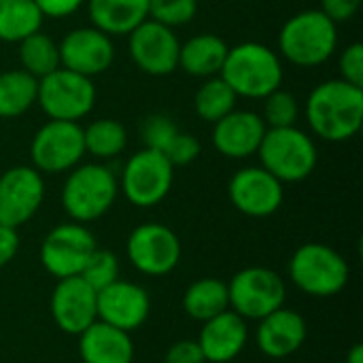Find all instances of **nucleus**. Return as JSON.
<instances>
[{
	"label": "nucleus",
	"instance_id": "31",
	"mask_svg": "<svg viewBox=\"0 0 363 363\" xmlns=\"http://www.w3.org/2000/svg\"><path fill=\"white\" fill-rule=\"evenodd\" d=\"M262 100H264V111L259 115H262L266 128L296 125V121L300 117V102L291 91L279 87Z\"/></svg>",
	"mask_w": 363,
	"mask_h": 363
},
{
	"label": "nucleus",
	"instance_id": "32",
	"mask_svg": "<svg viewBox=\"0 0 363 363\" xmlns=\"http://www.w3.org/2000/svg\"><path fill=\"white\" fill-rule=\"evenodd\" d=\"M89 287H94L96 291L108 287L111 283H115L119 279V259L113 251L106 249H96L91 253V257L87 259V264L83 266L81 274H79Z\"/></svg>",
	"mask_w": 363,
	"mask_h": 363
},
{
	"label": "nucleus",
	"instance_id": "21",
	"mask_svg": "<svg viewBox=\"0 0 363 363\" xmlns=\"http://www.w3.org/2000/svg\"><path fill=\"white\" fill-rule=\"evenodd\" d=\"M249 342L247 321L234 311H223L221 315L202 323L198 345L206 363L234 362Z\"/></svg>",
	"mask_w": 363,
	"mask_h": 363
},
{
	"label": "nucleus",
	"instance_id": "10",
	"mask_svg": "<svg viewBox=\"0 0 363 363\" xmlns=\"http://www.w3.org/2000/svg\"><path fill=\"white\" fill-rule=\"evenodd\" d=\"M85 157L83 128L77 121L49 119L43 123L30 143L32 168L40 174H64L79 166Z\"/></svg>",
	"mask_w": 363,
	"mask_h": 363
},
{
	"label": "nucleus",
	"instance_id": "23",
	"mask_svg": "<svg viewBox=\"0 0 363 363\" xmlns=\"http://www.w3.org/2000/svg\"><path fill=\"white\" fill-rule=\"evenodd\" d=\"M91 26L113 36H128L149 19V0H85Z\"/></svg>",
	"mask_w": 363,
	"mask_h": 363
},
{
	"label": "nucleus",
	"instance_id": "17",
	"mask_svg": "<svg viewBox=\"0 0 363 363\" xmlns=\"http://www.w3.org/2000/svg\"><path fill=\"white\" fill-rule=\"evenodd\" d=\"M98 291L89 287L81 277L60 279L51 291L49 311L53 323L68 336H79L94 321H98L96 306Z\"/></svg>",
	"mask_w": 363,
	"mask_h": 363
},
{
	"label": "nucleus",
	"instance_id": "2",
	"mask_svg": "<svg viewBox=\"0 0 363 363\" xmlns=\"http://www.w3.org/2000/svg\"><path fill=\"white\" fill-rule=\"evenodd\" d=\"M219 77L238 98L262 100L283 85L285 68L281 55L268 45L247 40L228 49Z\"/></svg>",
	"mask_w": 363,
	"mask_h": 363
},
{
	"label": "nucleus",
	"instance_id": "11",
	"mask_svg": "<svg viewBox=\"0 0 363 363\" xmlns=\"http://www.w3.org/2000/svg\"><path fill=\"white\" fill-rule=\"evenodd\" d=\"M98 249L96 236L85 223L68 221L51 228L43 238L38 257L53 279L79 277L91 253Z\"/></svg>",
	"mask_w": 363,
	"mask_h": 363
},
{
	"label": "nucleus",
	"instance_id": "18",
	"mask_svg": "<svg viewBox=\"0 0 363 363\" xmlns=\"http://www.w3.org/2000/svg\"><path fill=\"white\" fill-rule=\"evenodd\" d=\"M96 306H98V321H104L128 334L138 330L151 315L149 291L138 283L121 281V279L98 291Z\"/></svg>",
	"mask_w": 363,
	"mask_h": 363
},
{
	"label": "nucleus",
	"instance_id": "30",
	"mask_svg": "<svg viewBox=\"0 0 363 363\" xmlns=\"http://www.w3.org/2000/svg\"><path fill=\"white\" fill-rule=\"evenodd\" d=\"M236 102L238 96L219 74L204 79L194 96V108L198 117L206 123H215L228 113H232L236 108Z\"/></svg>",
	"mask_w": 363,
	"mask_h": 363
},
{
	"label": "nucleus",
	"instance_id": "28",
	"mask_svg": "<svg viewBox=\"0 0 363 363\" xmlns=\"http://www.w3.org/2000/svg\"><path fill=\"white\" fill-rule=\"evenodd\" d=\"M83 143H85V153H89L100 162H108L125 151L128 132L121 121L102 117L91 121L87 128H83Z\"/></svg>",
	"mask_w": 363,
	"mask_h": 363
},
{
	"label": "nucleus",
	"instance_id": "33",
	"mask_svg": "<svg viewBox=\"0 0 363 363\" xmlns=\"http://www.w3.org/2000/svg\"><path fill=\"white\" fill-rule=\"evenodd\" d=\"M196 15L198 0H149V19L172 30L187 26Z\"/></svg>",
	"mask_w": 363,
	"mask_h": 363
},
{
	"label": "nucleus",
	"instance_id": "12",
	"mask_svg": "<svg viewBox=\"0 0 363 363\" xmlns=\"http://www.w3.org/2000/svg\"><path fill=\"white\" fill-rule=\"evenodd\" d=\"M130 264L145 277H166L181 264L183 247L177 232L164 223L136 225L125 242Z\"/></svg>",
	"mask_w": 363,
	"mask_h": 363
},
{
	"label": "nucleus",
	"instance_id": "8",
	"mask_svg": "<svg viewBox=\"0 0 363 363\" xmlns=\"http://www.w3.org/2000/svg\"><path fill=\"white\" fill-rule=\"evenodd\" d=\"M230 311L245 321H259L277 308L285 306L287 287L279 272L264 266L238 270L228 283Z\"/></svg>",
	"mask_w": 363,
	"mask_h": 363
},
{
	"label": "nucleus",
	"instance_id": "37",
	"mask_svg": "<svg viewBox=\"0 0 363 363\" xmlns=\"http://www.w3.org/2000/svg\"><path fill=\"white\" fill-rule=\"evenodd\" d=\"M164 363H206L198 340H179L166 351Z\"/></svg>",
	"mask_w": 363,
	"mask_h": 363
},
{
	"label": "nucleus",
	"instance_id": "38",
	"mask_svg": "<svg viewBox=\"0 0 363 363\" xmlns=\"http://www.w3.org/2000/svg\"><path fill=\"white\" fill-rule=\"evenodd\" d=\"M362 9V0H321V11L334 21L345 23L351 21Z\"/></svg>",
	"mask_w": 363,
	"mask_h": 363
},
{
	"label": "nucleus",
	"instance_id": "41",
	"mask_svg": "<svg viewBox=\"0 0 363 363\" xmlns=\"http://www.w3.org/2000/svg\"><path fill=\"white\" fill-rule=\"evenodd\" d=\"M345 363H363V345L362 342H355V345L349 349Z\"/></svg>",
	"mask_w": 363,
	"mask_h": 363
},
{
	"label": "nucleus",
	"instance_id": "39",
	"mask_svg": "<svg viewBox=\"0 0 363 363\" xmlns=\"http://www.w3.org/2000/svg\"><path fill=\"white\" fill-rule=\"evenodd\" d=\"M34 4L38 6L43 17L66 19V17L74 15L85 4V0H34Z\"/></svg>",
	"mask_w": 363,
	"mask_h": 363
},
{
	"label": "nucleus",
	"instance_id": "4",
	"mask_svg": "<svg viewBox=\"0 0 363 363\" xmlns=\"http://www.w3.org/2000/svg\"><path fill=\"white\" fill-rule=\"evenodd\" d=\"M62 185V208L77 223L102 219L119 196V179L111 166L102 162L79 164L66 172Z\"/></svg>",
	"mask_w": 363,
	"mask_h": 363
},
{
	"label": "nucleus",
	"instance_id": "26",
	"mask_svg": "<svg viewBox=\"0 0 363 363\" xmlns=\"http://www.w3.org/2000/svg\"><path fill=\"white\" fill-rule=\"evenodd\" d=\"M38 96V79L21 68L0 72V119H17L26 115Z\"/></svg>",
	"mask_w": 363,
	"mask_h": 363
},
{
	"label": "nucleus",
	"instance_id": "15",
	"mask_svg": "<svg viewBox=\"0 0 363 363\" xmlns=\"http://www.w3.org/2000/svg\"><path fill=\"white\" fill-rule=\"evenodd\" d=\"M45 202V179L32 166L0 172V225H26Z\"/></svg>",
	"mask_w": 363,
	"mask_h": 363
},
{
	"label": "nucleus",
	"instance_id": "5",
	"mask_svg": "<svg viewBox=\"0 0 363 363\" xmlns=\"http://www.w3.org/2000/svg\"><path fill=\"white\" fill-rule=\"evenodd\" d=\"M255 155L259 157L262 168H266L283 185L306 181L319 162L317 143L298 125L268 128Z\"/></svg>",
	"mask_w": 363,
	"mask_h": 363
},
{
	"label": "nucleus",
	"instance_id": "13",
	"mask_svg": "<svg viewBox=\"0 0 363 363\" xmlns=\"http://www.w3.org/2000/svg\"><path fill=\"white\" fill-rule=\"evenodd\" d=\"M128 51L140 72L149 77H168L179 68L181 40L172 28L145 19L128 34Z\"/></svg>",
	"mask_w": 363,
	"mask_h": 363
},
{
	"label": "nucleus",
	"instance_id": "16",
	"mask_svg": "<svg viewBox=\"0 0 363 363\" xmlns=\"http://www.w3.org/2000/svg\"><path fill=\"white\" fill-rule=\"evenodd\" d=\"M60 66L94 79L106 72L115 62V43L108 34L94 26H81L68 30L57 43Z\"/></svg>",
	"mask_w": 363,
	"mask_h": 363
},
{
	"label": "nucleus",
	"instance_id": "25",
	"mask_svg": "<svg viewBox=\"0 0 363 363\" xmlns=\"http://www.w3.org/2000/svg\"><path fill=\"white\" fill-rule=\"evenodd\" d=\"M230 308L228 283L215 277L194 281L183 294V311L194 321H208Z\"/></svg>",
	"mask_w": 363,
	"mask_h": 363
},
{
	"label": "nucleus",
	"instance_id": "6",
	"mask_svg": "<svg viewBox=\"0 0 363 363\" xmlns=\"http://www.w3.org/2000/svg\"><path fill=\"white\" fill-rule=\"evenodd\" d=\"M287 270L291 283L311 298L338 296L351 277L347 259L334 247L323 242H306L298 247Z\"/></svg>",
	"mask_w": 363,
	"mask_h": 363
},
{
	"label": "nucleus",
	"instance_id": "1",
	"mask_svg": "<svg viewBox=\"0 0 363 363\" xmlns=\"http://www.w3.org/2000/svg\"><path fill=\"white\" fill-rule=\"evenodd\" d=\"M304 119L311 132L325 143H347L363 123V87L342 79H328L313 87L304 102Z\"/></svg>",
	"mask_w": 363,
	"mask_h": 363
},
{
	"label": "nucleus",
	"instance_id": "3",
	"mask_svg": "<svg viewBox=\"0 0 363 363\" xmlns=\"http://www.w3.org/2000/svg\"><path fill=\"white\" fill-rule=\"evenodd\" d=\"M338 49V23L321 9L291 15L279 32V55L298 68H317Z\"/></svg>",
	"mask_w": 363,
	"mask_h": 363
},
{
	"label": "nucleus",
	"instance_id": "22",
	"mask_svg": "<svg viewBox=\"0 0 363 363\" xmlns=\"http://www.w3.org/2000/svg\"><path fill=\"white\" fill-rule=\"evenodd\" d=\"M79 355L83 363H132L134 342L128 332L94 321L79 334Z\"/></svg>",
	"mask_w": 363,
	"mask_h": 363
},
{
	"label": "nucleus",
	"instance_id": "35",
	"mask_svg": "<svg viewBox=\"0 0 363 363\" xmlns=\"http://www.w3.org/2000/svg\"><path fill=\"white\" fill-rule=\"evenodd\" d=\"M202 151V145L196 136H191L189 132H177V136L170 140V145L166 147L164 155L168 157V162L179 168V166H189L191 162L198 160Z\"/></svg>",
	"mask_w": 363,
	"mask_h": 363
},
{
	"label": "nucleus",
	"instance_id": "24",
	"mask_svg": "<svg viewBox=\"0 0 363 363\" xmlns=\"http://www.w3.org/2000/svg\"><path fill=\"white\" fill-rule=\"evenodd\" d=\"M228 43L219 34L200 32L185 43L179 51V68L196 79L217 77L228 55Z\"/></svg>",
	"mask_w": 363,
	"mask_h": 363
},
{
	"label": "nucleus",
	"instance_id": "20",
	"mask_svg": "<svg viewBox=\"0 0 363 363\" xmlns=\"http://www.w3.org/2000/svg\"><path fill=\"white\" fill-rule=\"evenodd\" d=\"M257 323L259 325L255 330V345L270 359L291 357L302 349L308 336L306 319L294 308L281 306Z\"/></svg>",
	"mask_w": 363,
	"mask_h": 363
},
{
	"label": "nucleus",
	"instance_id": "40",
	"mask_svg": "<svg viewBox=\"0 0 363 363\" xmlns=\"http://www.w3.org/2000/svg\"><path fill=\"white\" fill-rule=\"evenodd\" d=\"M19 251V234L15 228L0 225V270L9 266Z\"/></svg>",
	"mask_w": 363,
	"mask_h": 363
},
{
	"label": "nucleus",
	"instance_id": "14",
	"mask_svg": "<svg viewBox=\"0 0 363 363\" xmlns=\"http://www.w3.org/2000/svg\"><path fill=\"white\" fill-rule=\"evenodd\" d=\"M230 202L238 213L253 219L272 217L285 200V185L262 166H247L232 174L228 183Z\"/></svg>",
	"mask_w": 363,
	"mask_h": 363
},
{
	"label": "nucleus",
	"instance_id": "9",
	"mask_svg": "<svg viewBox=\"0 0 363 363\" xmlns=\"http://www.w3.org/2000/svg\"><path fill=\"white\" fill-rule=\"evenodd\" d=\"M36 104L49 119L79 123L96 106V85L91 79L60 66L51 74L38 79Z\"/></svg>",
	"mask_w": 363,
	"mask_h": 363
},
{
	"label": "nucleus",
	"instance_id": "7",
	"mask_svg": "<svg viewBox=\"0 0 363 363\" xmlns=\"http://www.w3.org/2000/svg\"><path fill=\"white\" fill-rule=\"evenodd\" d=\"M119 179V191L136 208H153L166 200L174 183V166L153 149H140L128 157Z\"/></svg>",
	"mask_w": 363,
	"mask_h": 363
},
{
	"label": "nucleus",
	"instance_id": "29",
	"mask_svg": "<svg viewBox=\"0 0 363 363\" xmlns=\"http://www.w3.org/2000/svg\"><path fill=\"white\" fill-rule=\"evenodd\" d=\"M17 55L21 62V70H26L34 79H43L60 68L57 43L43 30H38V32L26 36L21 43H17Z\"/></svg>",
	"mask_w": 363,
	"mask_h": 363
},
{
	"label": "nucleus",
	"instance_id": "36",
	"mask_svg": "<svg viewBox=\"0 0 363 363\" xmlns=\"http://www.w3.org/2000/svg\"><path fill=\"white\" fill-rule=\"evenodd\" d=\"M338 72L340 79L355 85L363 87V45L362 43H351L340 51L338 57Z\"/></svg>",
	"mask_w": 363,
	"mask_h": 363
},
{
	"label": "nucleus",
	"instance_id": "27",
	"mask_svg": "<svg viewBox=\"0 0 363 363\" xmlns=\"http://www.w3.org/2000/svg\"><path fill=\"white\" fill-rule=\"evenodd\" d=\"M43 13L34 0H0V40L21 43L43 28Z\"/></svg>",
	"mask_w": 363,
	"mask_h": 363
},
{
	"label": "nucleus",
	"instance_id": "19",
	"mask_svg": "<svg viewBox=\"0 0 363 363\" xmlns=\"http://www.w3.org/2000/svg\"><path fill=\"white\" fill-rule=\"evenodd\" d=\"M266 130L259 113L234 108L213 123V147L228 160H247L257 153Z\"/></svg>",
	"mask_w": 363,
	"mask_h": 363
},
{
	"label": "nucleus",
	"instance_id": "34",
	"mask_svg": "<svg viewBox=\"0 0 363 363\" xmlns=\"http://www.w3.org/2000/svg\"><path fill=\"white\" fill-rule=\"evenodd\" d=\"M177 132H179L177 123L164 113H153L145 117V121L140 123V140L145 149H153L160 153L166 151V147L177 136Z\"/></svg>",
	"mask_w": 363,
	"mask_h": 363
}]
</instances>
